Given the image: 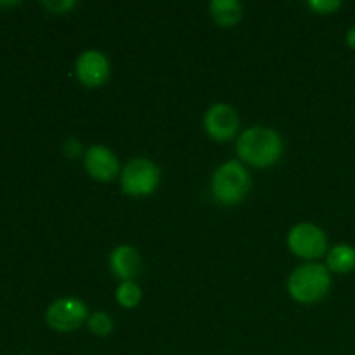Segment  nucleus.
Returning a JSON list of instances; mask_svg holds the SVG:
<instances>
[{"mask_svg":"<svg viewBox=\"0 0 355 355\" xmlns=\"http://www.w3.org/2000/svg\"><path fill=\"white\" fill-rule=\"evenodd\" d=\"M283 139L274 128L255 125L239 135L236 151L243 163L255 168H269L283 156Z\"/></svg>","mask_w":355,"mask_h":355,"instance_id":"f257e3e1","label":"nucleus"},{"mask_svg":"<svg viewBox=\"0 0 355 355\" xmlns=\"http://www.w3.org/2000/svg\"><path fill=\"white\" fill-rule=\"evenodd\" d=\"M331 290V272L318 262L302 263L288 277V293L304 305L318 304Z\"/></svg>","mask_w":355,"mask_h":355,"instance_id":"f03ea898","label":"nucleus"},{"mask_svg":"<svg viewBox=\"0 0 355 355\" xmlns=\"http://www.w3.org/2000/svg\"><path fill=\"white\" fill-rule=\"evenodd\" d=\"M252 177L246 166L238 159L222 163L211 177V194L215 200L225 207L239 205L250 193Z\"/></svg>","mask_w":355,"mask_h":355,"instance_id":"7ed1b4c3","label":"nucleus"},{"mask_svg":"<svg viewBox=\"0 0 355 355\" xmlns=\"http://www.w3.org/2000/svg\"><path fill=\"white\" fill-rule=\"evenodd\" d=\"M162 172L158 165L148 158H134L120 173V186L127 196L144 198L155 193L159 186Z\"/></svg>","mask_w":355,"mask_h":355,"instance_id":"20e7f679","label":"nucleus"},{"mask_svg":"<svg viewBox=\"0 0 355 355\" xmlns=\"http://www.w3.org/2000/svg\"><path fill=\"white\" fill-rule=\"evenodd\" d=\"M288 248L293 255L305 260L319 259L328 250V236L312 222H300L288 232Z\"/></svg>","mask_w":355,"mask_h":355,"instance_id":"39448f33","label":"nucleus"},{"mask_svg":"<svg viewBox=\"0 0 355 355\" xmlns=\"http://www.w3.org/2000/svg\"><path fill=\"white\" fill-rule=\"evenodd\" d=\"M87 319H89L87 305L75 297L58 298L49 305L47 312H45L47 324L59 333L75 331V329L82 328Z\"/></svg>","mask_w":355,"mask_h":355,"instance_id":"423d86ee","label":"nucleus"},{"mask_svg":"<svg viewBox=\"0 0 355 355\" xmlns=\"http://www.w3.org/2000/svg\"><path fill=\"white\" fill-rule=\"evenodd\" d=\"M203 127L207 134L217 142H227L238 134L239 116L238 111L225 103H217L210 106L205 113Z\"/></svg>","mask_w":355,"mask_h":355,"instance_id":"0eeeda50","label":"nucleus"},{"mask_svg":"<svg viewBox=\"0 0 355 355\" xmlns=\"http://www.w3.org/2000/svg\"><path fill=\"white\" fill-rule=\"evenodd\" d=\"M111 73L110 59L97 49H89L78 55L75 62V75L82 85L97 89L107 82Z\"/></svg>","mask_w":355,"mask_h":355,"instance_id":"6e6552de","label":"nucleus"},{"mask_svg":"<svg viewBox=\"0 0 355 355\" xmlns=\"http://www.w3.org/2000/svg\"><path fill=\"white\" fill-rule=\"evenodd\" d=\"M83 165L89 175L99 182H111L120 172V162L110 148L103 144L90 146L83 155Z\"/></svg>","mask_w":355,"mask_h":355,"instance_id":"1a4fd4ad","label":"nucleus"},{"mask_svg":"<svg viewBox=\"0 0 355 355\" xmlns=\"http://www.w3.org/2000/svg\"><path fill=\"white\" fill-rule=\"evenodd\" d=\"M110 269L118 279L134 281L141 274L142 259L137 250L132 245H118L113 252L110 253Z\"/></svg>","mask_w":355,"mask_h":355,"instance_id":"9d476101","label":"nucleus"},{"mask_svg":"<svg viewBox=\"0 0 355 355\" xmlns=\"http://www.w3.org/2000/svg\"><path fill=\"white\" fill-rule=\"evenodd\" d=\"M210 14L218 26L231 28L241 21L243 6L238 0H214L210 3Z\"/></svg>","mask_w":355,"mask_h":355,"instance_id":"9b49d317","label":"nucleus"},{"mask_svg":"<svg viewBox=\"0 0 355 355\" xmlns=\"http://www.w3.org/2000/svg\"><path fill=\"white\" fill-rule=\"evenodd\" d=\"M326 267L329 272L336 274H349L355 269V248L352 245H336L329 250L328 257H326Z\"/></svg>","mask_w":355,"mask_h":355,"instance_id":"f8f14e48","label":"nucleus"},{"mask_svg":"<svg viewBox=\"0 0 355 355\" xmlns=\"http://www.w3.org/2000/svg\"><path fill=\"white\" fill-rule=\"evenodd\" d=\"M116 302L123 309H135L142 300V290L135 281H123L116 288Z\"/></svg>","mask_w":355,"mask_h":355,"instance_id":"ddd939ff","label":"nucleus"},{"mask_svg":"<svg viewBox=\"0 0 355 355\" xmlns=\"http://www.w3.org/2000/svg\"><path fill=\"white\" fill-rule=\"evenodd\" d=\"M87 324H89L90 333L96 336H101V338L110 336L114 329L113 319H111V315L106 314V312H94V314L89 315V319H87Z\"/></svg>","mask_w":355,"mask_h":355,"instance_id":"4468645a","label":"nucleus"},{"mask_svg":"<svg viewBox=\"0 0 355 355\" xmlns=\"http://www.w3.org/2000/svg\"><path fill=\"white\" fill-rule=\"evenodd\" d=\"M307 7L314 14H321V16H328V14L336 12L342 7L340 0H309Z\"/></svg>","mask_w":355,"mask_h":355,"instance_id":"2eb2a0df","label":"nucleus"},{"mask_svg":"<svg viewBox=\"0 0 355 355\" xmlns=\"http://www.w3.org/2000/svg\"><path fill=\"white\" fill-rule=\"evenodd\" d=\"M42 6L54 14H66L69 12L73 7H76V2L75 0H54V2L47 0V2H44Z\"/></svg>","mask_w":355,"mask_h":355,"instance_id":"dca6fc26","label":"nucleus"},{"mask_svg":"<svg viewBox=\"0 0 355 355\" xmlns=\"http://www.w3.org/2000/svg\"><path fill=\"white\" fill-rule=\"evenodd\" d=\"M62 153H64L68 158H73V159L80 158V156H82V153H83L82 142H80L78 139H75V137L66 139L64 144H62ZM83 155H85V153H83Z\"/></svg>","mask_w":355,"mask_h":355,"instance_id":"f3484780","label":"nucleus"},{"mask_svg":"<svg viewBox=\"0 0 355 355\" xmlns=\"http://www.w3.org/2000/svg\"><path fill=\"white\" fill-rule=\"evenodd\" d=\"M347 45H349L350 49H354L355 51V26L350 28L349 31H347Z\"/></svg>","mask_w":355,"mask_h":355,"instance_id":"a211bd4d","label":"nucleus"}]
</instances>
